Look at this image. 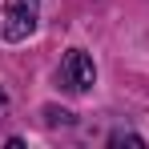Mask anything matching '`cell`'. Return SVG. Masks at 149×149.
<instances>
[{
    "instance_id": "obj_1",
    "label": "cell",
    "mask_w": 149,
    "mask_h": 149,
    "mask_svg": "<svg viewBox=\"0 0 149 149\" xmlns=\"http://www.w3.org/2000/svg\"><path fill=\"white\" fill-rule=\"evenodd\" d=\"M36 24H40V0H8L4 4V24H0L4 40H12V45L28 40Z\"/></svg>"
},
{
    "instance_id": "obj_2",
    "label": "cell",
    "mask_w": 149,
    "mask_h": 149,
    "mask_svg": "<svg viewBox=\"0 0 149 149\" xmlns=\"http://www.w3.org/2000/svg\"><path fill=\"white\" fill-rule=\"evenodd\" d=\"M61 81H65V89H73V93L93 89V81H97V65H93V56L81 52V49H73L65 61H61Z\"/></svg>"
},
{
    "instance_id": "obj_3",
    "label": "cell",
    "mask_w": 149,
    "mask_h": 149,
    "mask_svg": "<svg viewBox=\"0 0 149 149\" xmlns=\"http://www.w3.org/2000/svg\"><path fill=\"white\" fill-rule=\"evenodd\" d=\"M109 145H145V141H141V137H137V133H113V137H109Z\"/></svg>"
},
{
    "instance_id": "obj_4",
    "label": "cell",
    "mask_w": 149,
    "mask_h": 149,
    "mask_svg": "<svg viewBox=\"0 0 149 149\" xmlns=\"http://www.w3.org/2000/svg\"><path fill=\"white\" fill-rule=\"evenodd\" d=\"M8 113V93H4V85H0V117Z\"/></svg>"
}]
</instances>
